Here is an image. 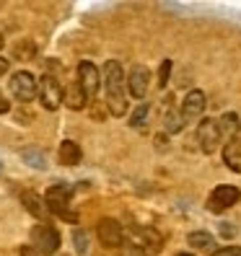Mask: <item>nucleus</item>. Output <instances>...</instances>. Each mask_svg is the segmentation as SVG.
I'll use <instances>...</instances> for the list:
<instances>
[{"mask_svg":"<svg viewBox=\"0 0 241 256\" xmlns=\"http://www.w3.org/2000/svg\"><path fill=\"white\" fill-rule=\"evenodd\" d=\"M127 78H125V70L117 60H109L104 65V91H107V109L112 116H125L127 114Z\"/></svg>","mask_w":241,"mask_h":256,"instance_id":"nucleus-1","label":"nucleus"},{"mask_svg":"<svg viewBox=\"0 0 241 256\" xmlns=\"http://www.w3.org/2000/svg\"><path fill=\"white\" fill-rule=\"evenodd\" d=\"M75 244H78V246H75V248H78V254H83L86 248H88V236H86V230H75Z\"/></svg>","mask_w":241,"mask_h":256,"instance_id":"nucleus-21","label":"nucleus"},{"mask_svg":"<svg viewBox=\"0 0 241 256\" xmlns=\"http://www.w3.org/2000/svg\"><path fill=\"white\" fill-rule=\"evenodd\" d=\"M78 83L88 96V104L96 101V94H99V86H101V72L94 62H81L78 65Z\"/></svg>","mask_w":241,"mask_h":256,"instance_id":"nucleus-7","label":"nucleus"},{"mask_svg":"<svg viewBox=\"0 0 241 256\" xmlns=\"http://www.w3.org/2000/svg\"><path fill=\"white\" fill-rule=\"evenodd\" d=\"M21 204L32 212L37 220H42V222H47V218H50V210H47V202H44L37 192H21Z\"/></svg>","mask_w":241,"mask_h":256,"instance_id":"nucleus-13","label":"nucleus"},{"mask_svg":"<svg viewBox=\"0 0 241 256\" xmlns=\"http://www.w3.org/2000/svg\"><path fill=\"white\" fill-rule=\"evenodd\" d=\"M63 104H65L68 109H75V112L88 106V96H86V91L81 88L78 80H73V83H68L63 88Z\"/></svg>","mask_w":241,"mask_h":256,"instance_id":"nucleus-12","label":"nucleus"},{"mask_svg":"<svg viewBox=\"0 0 241 256\" xmlns=\"http://www.w3.org/2000/svg\"><path fill=\"white\" fill-rule=\"evenodd\" d=\"M197 142H200V150L202 153H215L223 142V132H220V124L218 119H202L200 127H197Z\"/></svg>","mask_w":241,"mask_h":256,"instance_id":"nucleus-4","label":"nucleus"},{"mask_svg":"<svg viewBox=\"0 0 241 256\" xmlns=\"http://www.w3.org/2000/svg\"><path fill=\"white\" fill-rule=\"evenodd\" d=\"M205 106H207V98H205V94L202 91H189L187 96H184V101H182V116H184V122H192V119H197L202 112H205Z\"/></svg>","mask_w":241,"mask_h":256,"instance_id":"nucleus-11","label":"nucleus"},{"mask_svg":"<svg viewBox=\"0 0 241 256\" xmlns=\"http://www.w3.org/2000/svg\"><path fill=\"white\" fill-rule=\"evenodd\" d=\"M11 112V101L6 98V94L0 91V114H8Z\"/></svg>","mask_w":241,"mask_h":256,"instance_id":"nucleus-25","label":"nucleus"},{"mask_svg":"<svg viewBox=\"0 0 241 256\" xmlns=\"http://www.w3.org/2000/svg\"><path fill=\"white\" fill-rule=\"evenodd\" d=\"M60 246V233L55 225L50 222H39L32 228V248L39 254V256H50L55 254Z\"/></svg>","mask_w":241,"mask_h":256,"instance_id":"nucleus-3","label":"nucleus"},{"mask_svg":"<svg viewBox=\"0 0 241 256\" xmlns=\"http://www.w3.org/2000/svg\"><path fill=\"white\" fill-rule=\"evenodd\" d=\"M73 200V189L68 184H55L50 186L47 192H44V202H47V210H50V215H57V218H63L65 222H78V212L73 210L70 204Z\"/></svg>","mask_w":241,"mask_h":256,"instance_id":"nucleus-2","label":"nucleus"},{"mask_svg":"<svg viewBox=\"0 0 241 256\" xmlns=\"http://www.w3.org/2000/svg\"><path fill=\"white\" fill-rule=\"evenodd\" d=\"M8 68H11V62H8L6 57H0V78H3V75L8 72Z\"/></svg>","mask_w":241,"mask_h":256,"instance_id":"nucleus-27","label":"nucleus"},{"mask_svg":"<svg viewBox=\"0 0 241 256\" xmlns=\"http://www.w3.org/2000/svg\"><path fill=\"white\" fill-rule=\"evenodd\" d=\"M39 101L44 109H60V104H63V88H60V83L52 78V75H42L39 80Z\"/></svg>","mask_w":241,"mask_h":256,"instance_id":"nucleus-8","label":"nucleus"},{"mask_svg":"<svg viewBox=\"0 0 241 256\" xmlns=\"http://www.w3.org/2000/svg\"><path fill=\"white\" fill-rule=\"evenodd\" d=\"M169 75H171V60H163L161 68H158V86H161V88H166Z\"/></svg>","mask_w":241,"mask_h":256,"instance_id":"nucleus-20","label":"nucleus"},{"mask_svg":"<svg viewBox=\"0 0 241 256\" xmlns=\"http://www.w3.org/2000/svg\"><path fill=\"white\" fill-rule=\"evenodd\" d=\"M184 124H187V122H184V116H182V109L169 106L166 114H163V130H166L169 134H176V132H182Z\"/></svg>","mask_w":241,"mask_h":256,"instance_id":"nucleus-16","label":"nucleus"},{"mask_svg":"<svg viewBox=\"0 0 241 256\" xmlns=\"http://www.w3.org/2000/svg\"><path fill=\"white\" fill-rule=\"evenodd\" d=\"M218 124H220V132H223V140H231L233 134L238 132V114L225 112V114L218 119Z\"/></svg>","mask_w":241,"mask_h":256,"instance_id":"nucleus-17","label":"nucleus"},{"mask_svg":"<svg viewBox=\"0 0 241 256\" xmlns=\"http://www.w3.org/2000/svg\"><path fill=\"white\" fill-rule=\"evenodd\" d=\"M236 134H238V138H241V116H238V132H236Z\"/></svg>","mask_w":241,"mask_h":256,"instance_id":"nucleus-29","label":"nucleus"},{"mask_svg":"<svg viewBox=\"0 0 241 256\" xmlns=\"http://www.w3.org/2000/svg\"><path fill=\"white\" fill-rule=\"evenodd\" d=\"M223 163L228 166L231 171L241 174V138L233 134V138L223 145Z\"/></svg>","mask_w":241,"mask_h":256,"instance_id":"nucleus-14","label":"nucleus"},{"mask_svg":"<svg viewBox=\"0 0 241 256\" xmlns=\"http://www.w3.org/2000/svg\"><path fill=\"white\" fill-rule=\"evenodd\" d=\"M122 256H148V251L143 246H125Z\"/></svg>","mask_w":241,"mask_h":256,"instance_id":"nucleus-24","label":"nucleus"},{"mask_svg":"<svg viewBox=\"0 0 241 256\" xmlns=\"http://www.w3.org/2000/svg\"><path fill=\"white\" fill-rule=\"evenodd\" d=\"M148 104H140L138 109L132 112V116H130V127H143L145 124V119H148Z\"/></svg>","mask_w":241,"mask_h":256,"instance_id":"nucleus-19","label":"nucleus"},{"mask_svg":"<svg viewBox=\"0 0 241 256\" xmlns=\"http://www.w3.org/2000/svg\"><path fill=\"white\" fill-rule=\"evenodd\" d=\"M0 50H3V36H0Z\"/></svg>","mask_w":241,"mask_h":256,"instance_id":"nucleus-30","label":"nucleus"},{"mask_svg":"<svg viewBox=\"0 0 241 256\" xmlns=\"http://www.w3.org/2000/svg\"><path fill=\"white\" fill-rule=\"evenodd\" d=\"M176 256H189V254H176Z\"/></svg>","mask_w":241,"mask_h":256,"instance_id":"nucleus-31","label":"nucleus"},{"mask_svg":"<svg viewBox=\"0 0 241 256\" xmlns=\"http://www.w3.org/2000/svg\"><path fill=\"white\" fill-rule=\"evenodd\" d=\"M148 83H150V70L145 65H135L127 75V91L135 98H145L148 94Z\"/></svg>","mask_w":241,"mask_h":256,"instance_id":"nucleus-10","label":"nucleus"},{"mask_svg":"<svg viewBox=\"0 0 241 256\" xmlns=\"http://www.w3.org/2000/svg\"><path fill=\"white\" fill-rule=\"evenodd\" d=\"M210 256H241V248L238 246H223V248L213 251Z\"/></svg>","mask_w":241,"mask_h":256,"instance_id":"nucleus-22","label":"nucleus"},{"mask_svg":"<svg viewBox=\"0 0 241 256\" xmlns=\"http://www.w3.org/2000/svg\"><path fill=\"white\" fill-rule=\"evenodd\" d=\"M21 256H39V254H37L32 246H24V248H21Z\"/></svg>","mask_w":241,"mask_h":256,"instance_id":"nucleus-28","label":"nucleus"},{"mask_svg":"<svg viewBox=\"0 0 241 256\" xmlns=\"http://www.w3.org/2000/svg\"><path fill=\"white\" fill-rule=\"evenodd\" d=\"M0 171H3V166H0Z\"/></svg>","mask_w":241,"mask_h":256,"instance_id":"nucleus-32","label":"nucleus"},{"mask_svg":"<svg viewBox=\"0 0 241 256\" xmlns=\"http://www.w3.org/2000/svg\"><path fill=\"white\" fill-rule=\"evenodd\" d=\"M24 158H29V160H32V166H34V168H44V156H37L34 150H26V153H24Z\"/></svg>","mask_w":241,"mask_h":256,"instance_id":"nucleus-23","label":"nucleus"},{"mask_svg":"<svg viewBox=\"0 0 241 256\" xmlns=\"http://www.w3.org/2000/svg\"><path fill=\"white\" fill-rule=\"evenodd\" d=\"M241 200V192L231 184H220L215 186L213 192H210V197H207V210L210 212H225L228 207H233L236 202Z\"/></svg>","mask_w":241,"mask_h":256,"instance_id":"nucleus-5","label":"nucleus"},{"mask_svg":"<svg viewBox=\"0 0 241 256\" xmlns=\"http://www.w3.org/2000/svg\"><path fill=\"white\" fill-rule=\"evenodd\" d=\"M11 91H13V96H16L21 104L34 101V98L39 96V80H34L32 72L21 70V72H16V75L11 78Z\"/></svg>","mask_w":241,"mask_h":256,"instance_id":"nucleus-6","label":"nucleus"},{"mask_svg":"<svg viewBox=\"0 0 241 256\" xmlns=\"http://www.w3.org/2000/svg\"><path fill=\"white\" fill-rule=\"evenodd\" d=\"M96 233H99V240H101L107 248H119V246L125 244V230H122V225H119L114 218L99 220Z\"/></svg>","mask_w":241,"mask_h":256,"instance_id":"nucleus-9","label":"nucleus"},{"mask_svg":"<svg viewBox=\"0 0 241 256\" xmlns=\"http://www.w3.org/2000/svg\"><path fill=\"white\" fill-rule=\"evenodd\" d=\"M187 244L192 248H210V246H213V236L205 233V230H194V233L187 236Z\"/></svg>","mask_w":241,"mask_h":256,"instance_id":"nucleus-18","label":"nucleus"},{"mask_svg":"<svg viewBox=\"0 0 241 256\" xmlns=\"http://www.w3.org/2000/svg\"><path fill=\"white\" fill-rule=\"evenodd\" d=\"M57 156H60V163H63V166H78L83 153H81V145L75 140H63V142H60Z\"/></svg>","mask_w":241,"mask_h":256,"instance_id":"nucleus-15","label":"nucleus"},{"mask_svg":"<svg viewBox=\"0 0 241 256\" xmlns=\"http://www.w3.org/2000/svg\"><path fill=\"white\" fill-rule=\"evenodd\" d=\"M220 233H223V236H225V238H231V236H233V233H236V230H233V228H231V222H223V225H220Z\"/></svg>","mask_w":241,"mask_h":256,"instance_id":"nucleus-26","label":"nucleus"}]
</instances>
